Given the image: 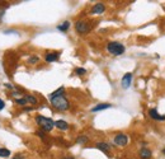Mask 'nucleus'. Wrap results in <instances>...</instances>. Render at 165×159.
<instances>
[{
    "instance_id": "nucleus-1",
    "label": "nucleus",
    "mask_w": 165,
    "mask_h": 159,
    "mask_svg": "<svg viewBox=\"0 0 165 159\" xmlns=\"http://www.w3.org/2000/svg\"><path fill=\"white\" fill-rule=\"evenodd\" d=\"M51 99V103L54 106L56 110L58 111H67L70 108V102L66 99V97L62 96H58V97H54V98H50Z\"/></svg>"
},
{
    "instance_id": "nucleus-2",
    "label": "nucleus",
    "mask_w": 165,
    "mask_h": 159,
    "mask_svg": "<svg viewBox=\"0 0 165 159\" xmlns=\"http://www.w3.org/2000/svg\"><path fill=\"white\" fill-rule=\"evenodd\" d=\"M36 122H37V125L38 126L43 130V131H51L52 129L55 127V121L54 120H51V119H48V117H45V116H41V115H38V116H36Z\"/></svg>"
},
{
    "instance_id": "nucleus-3",
    "label": "nucleus",
    "mask_w": 165,
    "mask_h": 159,
    "mask_svg": "<svg viewBox=\"0 0 165 159\" xmlns=\"http://www.w3.org/2000/svg\"><path fill=\"white\" fill-rule=\"evenodd\" d=\"M107 50H108V52L111 55H113V56H119V55H122L125 52V46L122 44H119V42H109L107 45Z\"/></svg>"
},
{
    "instance_id": "nucleus-4",
    "label": "nucleus",
    "mask_w": 165,
    "mask_h": 159,
    "mask_svg": "<svg viewBox=\"0 0 165 159\" xmlns=\"http://www.w3.org/2000/svg\"><path fill=\"white\" fill-rule=\"evenodd\" d=\"M75 29L77 33H80V35H86V33H89V31L92 29L90 24L85 21H77L75 23Z\"/></svg>"
},
{
    "instance_id": "nucleus-5",
    "label": "nucleus",
    "mask_w": 165,
    "mask_h": 159,
    "mask_svg": "<svg viewBox=\"0 0 165 159\" xmlns=\"http://www.w3.org/2000/svg\"><path fill=\"white\" fill-rule=\"evenodd\" d=\"M128 143V138L126 134H117L114 136V144L118 146H126Z\"/></svg>"
},
{
    "instance_id": "nucleus-6",
    "label": "nucleus",
    "mask_w": 165,
    "mask_h": 159,
    "mask_svg": "<svg viewBox=\"0 0 165 159\" xmlns=\"http://www.w3.org/2000/svg\"><path fill=\"white\" fill-rule=\"evenodd\" d=\"M131 83H132V74H131V73H126V74L123 75V78H122V81H121V84H122V88H123V89L129 88Z\"/></svg>"
},
{
    "instance_id": "nucleus-7",
    "label": "nucleus",
    "mask_w": 165,
    "mask_h": 159,
    "mask_svg": "<svg viewBox=\"0 0 165 159\" xmlns=\"http://www.w3.org/2000/svg\"><path fill=\"white\" fill-rule=\"evenodd\" d=\"M149 116L151 117L152 120H156V121H165V116L160 115L156 108H151V110H149Z\"/></svg>"
},
{
    "instance_id": "nucleus-8",
    "label": "nucleus",
    "mask_w": 165,
    "mask_h": 159,
    "mask_svg": "<svg viewBox=\"0 0 165 159\" xmlns=\"http://www.w3.org/2000/svg\"><path fill=\"white\" fill-rule=\"evenodd\" d=\"M104 10H106V5H104L103 3H97L90 10V14L95 15V14H103Z\"/></svg>"
},
{
    "instance_id": "nucleus-9",
    "label": "nucleus",
    "mask_w": 165,
    "mask_h": 159,
    "mask_svg": "<svg viewBox=\"0 0 165 159\" xmlns=\"http://www.w3.org/2000/svg\"><path fill=\"white\" fill-rule=\"evenodd\" d=\"M95 146H97V149H99L100 152H103L104 154H109V150H111L109 144H107V143H97Z\"/></svg>"
},
{
    "instance_id": "nucleus-10",
    "label": "nucleus",
    "mask_w": 165,
    "mask_h": 159,
    "mask_svg": "<svg viewBox=\"0 0 165 159\" xmlns=\"http://www.w3.org/2000/svg\"><path fill=\"white\" fill-rule=\"evenodd\" d=\"M55 127H57L58 130L65 131V130L69 129V123L66 121H64V120H57V121H55Z\"/></svg>"
},
{
    "instance_id": "nucleus-11",
    "label": "nucleus",
    "mask_w": 165,
    "mask_h": 159,
    "mask_svg": "<svg viewBox=\"0 0 165 159\" xmlns=\"http://www.w3.org/2000/svg\"><path fill=\"white\" fill-rule=\"evenodd\" d=\"M112 104L111 103H99L95 107L92 108V112H98V111H103V110H107V108H111Z\"/></svg>"
},
{
    "instance_id": "nucleus-12",
    "label": "nucleus",
    "mask_w": 165,
    "mask_h": 159,
    "mask_svg": "<svg viewBox=\"0 0 165 159\" xmlns=\"http://www.w3.org/2000/svg\"><path fill=\"white\" fill-rule=\"evenodd\" d=\"M58 59V54L57 52H48L46 56H45V60L46 62H54Z\"/></svg>"
},
{
    "instance_id": "nucleus-13",
    "label": "nucleus",
    "mask_w": 165,
    "mask_h": 159,
    "mask_svg": "<svg viewBox=\"0 0 165 159\" xmlns=\"http://www.w3.org/2000/svg\"><path fill=\"white\" fill-rule=\"evenodd\" d=\"M151 155H152V153H151V150H150V149L142 148V149L140 150V157H141L142 159H150Z\"/></svg>"
},
{
    "instance_id": "nucleus-14",
    "label": "nucleus",
    "mask_w": 165,
    "mask_h": 159,
    "mask_svg": "<svg viewBox=\"0 0 165 159\" xmlns=\"http://www.w3.org/2000/svg\"><path fill=\"white\" fill-rule=\"evenodd\" d=\"M24 98H25V101H27V103H31V104H37V102H38V99L34 97V96H32V94H27V96H23Z\"/></svg>"
},
{
    "instance_id": "nucleus-15",
    "label": "nucleus",
    "mask_w": 165,
    "mask_h": 159,
    "mask_svg": "<svg viewBox=\"0 0 165 159\" xmlns=\"http://www.w3.org/2000/svg\"><path fill=\"white\" fill-rule=\"evenodd\" d=\"M65 92V88L64 87H60L58 89H56L55 92H52V93L50 94V98H54V97H58V96H62Z\"/></svg>"
},
{
    "instance_id": "nucleus-16",
    "label": "nucleus",
    "mask_w": 165,
    "mask_h": 159,
    "mask_svg": "<svg viewBox=\"0 0 165 159\" xmlns=\"http://www.w3.org/2000/svg\"><path fill=\"white\" fill-rule=\"evenodd\" d=\"M69 27H70V22L66 21V22H64L62 24L57 26V29H58V31H61V32H66V31L69 29Z\"/></svg>"
},
{
    "instance_id": "nucleus-17",
    "label": "nucleus",
    "mask_w": 165,
    "mask_h": 159,
    "mask_svg": "<svg viewBox=\"0 0 165 159\" xmlns=\"http://www.w3.org/2000/svg\"><path fill=\"white\" fill-rule=\"evenodd\" d=\"M10 155V150L6 148H0V158H8Z\"/></svg>"
},
{
    "instance_id": "nucleus-18",
    "label": "nucleus",
    "mask_w": 165,
    "mask_h": 159,
    "mask_svg": "<svg viewBox=\"0 0 165 159\" xmlns=\"http://www.w3.org/2000/svg\"><path fill=\"white\" fill-rule=\"evenodd\" d=\"M88 136H85V135H81V136H79V138H77L76 139V143L77 144H86V143H88Z\"/></svg>"
},
{
    "instance_id": "nucleus-19",
    "label": "nucleus",
    "mask_w": 165,
    "mask_h": 159,
    "mask_svg": "<svg viewBox=\"0 0 165 159\" xmlns=\"http://www.w3.org/2000/svg\"><path fill=\"white\" fill-rule=\"evenodd\" d=\"M15 103H17V104H19V106H25V104H28L24 97H23V98H17V99H15Z\"/></svg>"
},
{
    "instance_id": "nucleus-20",
    "label": "nucleus",
    "mask_w": 165,
    "mask_h": 159,
    "mask_svg": "<svg viewBox=\"0 0 165 159\" xmlns=\"http://www.w3.org/2000/svg\"><path fill=\"white\" fill-rule=\"evenodd\" d=\"M75 74L76 75H85L86 74V70L84 68H76L75 69Z\"/></svg>"
},
{
    "instance_id": "nucleus-21",
    "label": "nucleus",
    "mask_w": 165,
    "mask_h": 159,
    "mask_svg": "<svg viewBox=\"0 0 165 159\" xmlns=\"http://www.w3.org/2000/svg\"><path fill=\"white\" fill-rule=\"evenodd\" d=\"M38 56H31L29 57V60H28V64H37L38 62Z\"/></svg>"
},
{
    "instance_id": "nucleus-22",
    "label": "nucleus",
    "mask_w": 165,
    "mask_h": 159,
    "mask_svg": "<svg viewBox=\"0 0 165 159\" xmlns=\"http://www.w3.org/2000/svg\"><path fill=\"white\" fill-rule=\"evenodd\" d=\"M4 107H5V103H4V101H3V99H0V111H2V110H4Z\"/></svg>"
},
{
    "instance_id": "nucleus-23",
    "label": "nucleus",
    "mask_w": 165,
    "mask_h": 159,
    "mask_svg": "<svg viewBox=\"0 0 165 159\" xmlns=\"http://www.w3.org/2000/svg\"><path fill=\"white\" fill-rule=\"evenodd\" d=\"M4 15V9L3 8H0V21H2V17Z\"/></svg>"
},
{
    "instance_id": "nucleus-24",
    "label": "nucleus",
    "mask_w": 165,
    "mask_h": 159,
    "mask_svg": "<svg viewBox=\"0 0 165 159\" xmlns=\"http://www.w3.org/2000/svg\"><path fill=\"white\" fill-rule=\"evenodd\" d=\"M64 159H75V158H71V157H66V158H64Z\"/></svg>"
},
{
    "instance_id": "nucleus-25",
    "label": "nucleus",
    "mask_w": 165,
    "mask_h": 159,
    "mask_svg": "<svg viewBox=\"0 0 165 159\" xmlns=\"http://www.w3.org/2000/svg\"><path fill=\"white\" fill-rule=\"evenodd\" d=\"M14 159H23V158H18V157H15V158H14Z\"/></svg>"
},
{
    "instance_id": "nucleus-26",
    "label": "nucleus",
    "mask_w": 165,
    "mask_h": 159,
    "mask_svg": "<svg viewBox=\"0 0 165 159\" xmlns=\"http://www.w3.org/2000/svg\"><path fill=\"white\" fill-rule=\"evenodd\" d=\"M163 154H164V155H165V149H163Z\"/></svg>"
}]
</instances>
